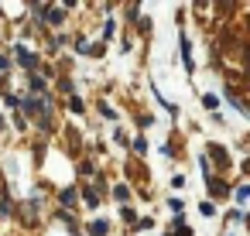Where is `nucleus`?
Returning a JSON list of instances; mask_svg holds the SVG:
<instances>
[{
  "mask_svg": "<svg viewBox=\"0 0 250 236\" xmlns=\"http://www.w3.org/2000/svg\"><path fill=\"white\" fill-rule=\"evenodd\" d=\"M182 55H185V69L192 72V48H188V38H182Z\"/></svg>",
  "mask_w": 250,
  "mask_h": 236,
  "instance_id": "obj_1",
  "label": "nucleus"
},
{
  "mask_svg": "<svg viewBox=\"0 0 250 236\" xmlns=\"http://www.w3.org/2000/svg\"><path fill=\"white\" fill-rule=\"evenodd\" d=\"M18 59H21V65H28V69H35V55H31V52H24V48H18Z\"/></svg>",
  "mask_w": 250,
  "mask_h": 236,
  "instance_id": "obj_2",
  "label": "nucleus"
},
{
  "mask_svg": "<svg viewBox=\"0 0 250 236\" xmlns=\"http://www.w3.org/2000/svg\"><path fill=\"white\" fill-rule=\"evenodd\" d=\"M202 103H206L209 110H216V106H219V96H212V93H209V96H202Z\"/></svg>",
  "mask_w": 250,
  "mask_h": 236,
  "instance_id": "obj_3",
  "label": "nucleus"
},
{
  "mask_svg": "<svg viewBox=\"0 0 250 236\" xmlns=\"http://www.w3.org/2000/svg\"><path fill=\"white\" fill-rule=\"evenodd\" d=\"M62 18H65V14H62V11H48V21H52V24H59V21H62Z\"/></svg>",
  "mask_w": 250,
  "mask_h": 236,
  "instance_id": "obj_4",
  "label": "nucleus"
}]
</instances>
